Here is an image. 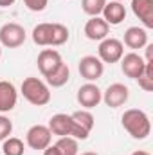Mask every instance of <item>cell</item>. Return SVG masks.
<instances>
[{
  "mask_svg": "<svg viewBox=\"0 0 153 155\" xmlns=\"http://www.w3.org/2000/svg\"><path fill=\"white\" fill-rule=\"evenodd\" d=\"M36 63H38V69L41 72V76L45 78V76H49L52 71H56L63 63V60H61V54L56 49H43L38 54Z\"/></svg>",
  "mask_w": 153,
  "mask_h": 155,
  "instance_id": "obj_11",
  "label": "cell"
},
{
  "mask_svg": "<svg viewBox=\"0 0 153 155\" xmlns=\"http://www.w3.org/2000/svg\"><path fill=\"white\" fill-rule=\"evenodd\" d=\"M130 49H142L148 45V33L142 27H128L124 33V43Z\"/></svg>",
  "mask_w": 153,
  "mask_h": 155,
  "instance_id": "obj_17",
  "label": "cell"
},
{
  "mask_svg": "<svg viewBox=\"0 0 153 155\" xmlns=\"http://www.w3.org/2000/svg\"><path fill=\"white\" fill-rule=\"evenodd\" d=\"M132 11L146 29H153V0H132Z\"/></svg>",
  "mask_w": 153,
  "mask_h": 155,
  "instance_id": "obj_15",
  "label": "cell"
},
{
  "mask_svg": "<svg viewBox=\"0 0 153 155\" xmlns=\"http://www.w3.org/2000/svg\"><path fill=\"white\" fill-rule=\"evenodd\" d=\"M24 4H25L27 9H31L34 13H40V11H43L47 7L49 0H24Z\"/></svg>",
  "mask_w": 153,
  "mask_h": 155,
  "instance_id": "obj_26",
  "label": "cell"
},
{
  "mask_svg": "<svg viewBox=\"0 0 153 155\" xmlns=\"http://www.w3.org/2000/svg\"><path fill=\"white\" fill-rule=\"evenodd\" d=\"M70 117H72V135L70 137H74L77 141L79 139L85 141L94 128V123H96L94 116L88 110H77L74 114H70Z\"/></svg>",
  "mask_w": 153,
  "mask_h": 155,
  "instance_id": "obj_5",
  "label": "cell"
},
{
  "mask_svg": "<svg viewBox=\"0 0 153 155\" xmlns=\"http://www.w3.org/2000/svg\"><path fill=\"white\" fill-rule=\"evenodd\" d=\"M0 58H2V45H0Z\"/></svg>",
  "mask_w": 153,
  "mask_h": 155,
  "instance_id": "obj_32",
  "label": "cell"
},
{
  "mask_svg": "<svg viewBox=\"0 0 153 155\" xmlns=\"http://www.w3.org/2000/svg\"><path fill=\"white\" fill-rule=\"evenodd\" d=\"M115 2H122V0H115Z\"/></svg>",
  "mask_w": 153,
  "mask_h": 155,
  "instance_id": "obj_33",
  "label": "cell"
},
{
  "mask_svg": "<svg viewBox=\"0 0 153 155\" xmlns=\"http://www.w3.org/2000/svg\"><path fill=\"white\" fill-rule=\"evenodd\" d=\"M11 132H13V123H11V119L5 117V116H0V141L7 139V137L11 135Z\"/></svg>",
  "mask_w": 153,
  "mask_h": 155,
  "instance_id": "obj_25",
  "label": "cell"
},
{
  "mask_svg": "<svg viewBox=\"0 0 153 155\" xmlns=\"http://www.w3.org/2000/svg\"><path fill=\"white\" fill-rule=\"evenodd\" d=\"M2 152H4V155H24L25 146H24L22 139H18V137H7V139H4Z\"/></svg>",
  "mask_w": 153,
  "mask_h": 155,
  "instance_id": "obj_20",
  "label": "cell"
},
{
  "mask_svg": "<svg viewBox=\"0 0 153 155\" xmlns=\"http://www.w3.org/2000/svg\"><path fill=\"white\" fill-rule=\"evenodd\" d=\"M130 97V90L126 85L122 83H112L105 92H103V101L106 103V107L110 108H119L122 107Z\"/></svg>",
  "mask_w": 153,
  "mask_h": 155,
  "instance_id": "obj_10",
  "label": "cell"
},
{
  "mask_svg": "<svg viewBox=\"0 0 153 155\" xmlns=\"http://www.w3.org/2000/svg\"><path fill=\"white\" fill-rule=\"evenodd\" d=\"M69 79H70V69H69V65H67V63H61L56 71H52L49 76H45L47 85H49V87H52V88H60V87L67 85V81H69Z\"/></svg>",
  "mask_w": 153,
  "mask_h": 155,
  "instance_id": "obj_18",
  "label": "cell"
},
{
  "mask_svg": "<svg viewBox=\"0 0 153 155\" xmlns=\"http://www.w3.org/2000/svg\"><path fill=\"white\" fill-rule=\"evenodd\" d=\"M132 155H150L148 152H144V150H137V152H133Z\"/></svg>",
  "mask_w": 153,
  "mask_h": 155,
  "instance_id": "obj_30",
  "label": "cell"
},
{
  "mask_svg": "<svg viewBox=\"0 0 153 155\" xmlns=\"http://www.w3.org/2000/svg\"><path fill=\"white\" fill-rule=\"evenodd\" d=\"M50 38H52V24H38L33 29V41L40 47H50Z\"/></svg>",
  "mask_w": 153,
  "mask_h": 155,
  "instance_id": "obj_19",
  "label": "cell"
},
{
  "mask_svg": "<svg viewBox=\"0 0 153 155\" xmlns=\"http://www.w3.org/2000/svg\"><path fill=\"white\" fill-rule=\"evenodd\" d=\"M79 74L86 81H96L103 76L105 72V63L97 56H83L79 60Z\"/></svg>",
  "mask_w": 153,
  "mask_h": 155,
  "instance_id": "obj_8",
  "label": "cell"
},
{
  "mask_svg": "<svg viewBox=\"0 0 153 155\" xmlns=\"http://www.w3.org/2000/svg\"><path fill=\"white\" fill-rule=\"evenodd\" d=\"M122 126L124 130L133 137V139H146L151 132V123H150V117L144 110H139V108H130L126 110L122 117Z\"/></svg>",
  "mask_w": 153,
  "mask_h": 155,
  "instance_id": "obj_1",
  "label": "cell"
},
{
  "mask_svg": "<svg viewBox=\"0 0 153 155\" xmlns=\"http://www.w3.org/2000/svg\"><path fill=\"white\" fill-rule=\"evenodd\" d=\"M110 25L101 18V16H90V20L85 24V36L92 41H101L108 38Z\"/></svg>",
  "mask_w": 153,
  "mask_h": 155,
  "instance_id": "obj_12",
  "label": "cell"
},
{
  "mask_svg": "<svg viewBox=\"0 0 153 155\" xmlns=\"http://www.w3.org/2000/svg\"><path fill=\"white\" fill-rule=\"evenodd\" d=\"M13 4H15V0H0V7H9Z\"/></svg>",
  "mask_w": 153,
  "mask_h": 155,
  "instance_id": "obj_29",
  "label": "cell"
},
{
  "mask_svg": "<svg viewBox=\"0 0 153 155\" xmlns=\"http://www.w3.org/2000/svg\"><path fill=\"white\" fill-rule=\"evenodd\" d=\"M22 96L34 107H45L50 101V90L45 81L31 76L25 78L22 83Z\"/></svg>",
  "mask_w": 153,
  "mask_h": 155,
  "instance_id": "obj_2",
  "label": "cell"
},
{
  "mask_svg": "<svg viewBox=\"0 0 153 155\" xmlns=\"http://www.w3.org/2000/svg\"><path fill=\"white\" fill-rule=\"evenodd\" d=\"M81 155H99V153H96V152H85V153H81Z\"/></svg>",
  "mask_w": 153,
  "mask_h": 155,
  "instance_id": "obj_31",
  "label": "cell"
},
{
  "mask_svg": "<svg viewBox=\"0 0 153 155\" xmlns=\"http://www.w3.org/2000/svg\"><path fill=\"white\" fill-rule=\"evenodd\" d=\"M103 20L108 24V25H119L122 24V20L126 18V7L122 2H115V0H110L105 4L103 7Z\"/></svg>",
  "mask_w": 153,
  "mask_h": 155,
  "instance_id": "obj_14",
  "label": "cell"
},
{
  "mask_svg": "<svg viewBox=\"0 0 153 155\" xmlns=\"http://www.w3.org/2000/svg\"><path fill=\"white\" fill-rule=\"evenodd\" d=\"M25 36H27L25 35V29L20 24L9 22V24H4L0 27V45H4L7 49L20 47L25 41Z\"/></svg>",
  "mask_w": 153,
  "mask_h": 155,
  "instance_id": "obj_3",
  "label": "cell"
},
{
  "mask_svg": "<svg viewBox=\"0 0 153 155\" xmlns=\"http://www.w3.org/2000/svg\"><path fill=\"white\" fill-rule=\"evenodd\" d=\"M97 58L103 61V63H117L121 61L122 54H124V45L122 41L117 38H105L101 40L99 43V49H97Z\"/></svg>",
  "mask_w": 153,
  "mask_h": 155,
  "instance_id": "obj_4",
  "label": "cell"
},
{
  "mask_svg": "<svg viewBox=\"0 0 153 155\" xmlns=\"http://www.w3.org/2000/svg\"><path fill=\"white\" fill-rule=\"evenodd\" d=\"M69 29L63 24H52V38H50V47H60L69 41Z\"/></svg>",
  "mask_w": 153,
  "mask_h": 155,
  "instance_id": "obj_22",
  "label": "cell"
},
{
  "mask_svg": "<svg viewBox=\"0 0 153 155\" xmlns=\"http://www.w3.org/2000/svg\"><path fill=\"white\" fill-rule=\"evenodd\" d=\"M101 101H103V92H101V88L96 83L88 81V83L79 87V90H77V103L85 110H90V108L97 107Z\"/></svg>",
  "mask_w": 153,
  "mask_h": 155,
  "instance_id": "obj_7",
  "label": "cell"
},
{
  "mask_svg": "<svg viewBox=\"0 0 153 155\" xmlns=\"http://www.w3.org/2000/svg\"><path fill=\"white\" fill-rule=\"evenodd\" d=\"M16 101H18V92L15 85L11 81L2 79L0 81V112L2 114L11 112L16 107Z\"/></svg>",
  "mask_w": 153,
  "mask_h": 155,
  "instance_id": "obj_13",
  "label": "cell"
},
{
  "mask_svg": "<svg viewBox=\"0 0 153 155\" xmlns=\"http://www.w3.org/2000/svg\"><path fill=\"white\" fill-rule=\"evenodd\" d=\"M144 67H146V61L137 52H128V54H122L121 58V71L126 78L137 79L144 72Z\"/></svg>",
  "mask_w": 153,
  "mask_h": 155,
  "instance_id": "obj_9",
  "label": "cell"
},
{
  "mask_svg": "<svg viewBox=\"0 0 153 155\" xmlns=\"http://www.w3.org/2000/svg\"><path fill=\"white\" fill-rule=\"evenodd\" d=\"M139 81V87L146 92H151L153 90V61H146V67H144V72L137 78Z\"/></svg>",
  "mask_w": 153,
  "mask_h": 155,
  "instance_id": "obj_23",
  "label": "cell"
},
{
  "mask_svg": "<svg viewBox=\"0 0 153 155\" xmlns=\"http://www.w3.org/2000/svg\"><path fill=\"white\" fill-rule=\"evenodd\" d=\"M43 155H61V153H60V150L56 146H47L43 150Z\"/></svg>",
  "mask_w": 153,
  "mask_h": 155,
  "instance_id": "obj_27",
  "label": "cell"
},
{
  "mask_svg": "<svg viewBox=\"0 0 153 155\" xmlns=\"http://www.w3.org/2000/svg\"><path fill=\"white\" fill-rule=\"evenodd\" d=\"M144 61H153V43L146 45V60Z\"/></svg>",
  "mask_w": 153,
  "mask_h": 155,
  "instance_id": "obj_28",
  "label": "cell"
},
{
  "mask_svg": "<svg viewBox=\"0 0 153 155\" xmlns=\"http://www.w3.org/2000/svg\"><path fill=\"white\" fill-rule=\"evenodd\" d=\"M49 130L52 135L58 137H70L72 135V117L67 114H56L49 121Z\"/></svg>",
  "mask_w": 153,
  "mask_h": 155,
  "instance_id": "obj_16",
  "label": "cell"
},
{
  "mask_svg": "<svg viewBox=\"0 0 153 155\" xmlns=\"http://www.w3.org/2000/svg\"><path fill=\"white\" fill-rule=\"evenodd\" d=\"M25 141H27V146L33 148V150H45L47 146H50L52 134H50L49 126H45V124H34V126H31L27 130Z\"/></svg>",
  "mask_w": 153,
  "mask_h": 155,
  "instance_id": "obj_6",
  "label": "cell"
},
{
  "mask_svg": "<svg viewBox=\"0 0 153 155\" xmlns=\"http://www.w3.org/2000/svg\"><path fill=\"white\" fill-rule=\"evenodd\" d=\"M106 0H81V9L88 15V16H99L103 13Z\"/></svg>",
  "mask_w": 153,
  "mask_h": 155,
  "instance_id": "obj_24",
  "label": "cell"
},
{
  "mask_svg": "<svg viewBox=\"0 0 153 155\" xmlns=\"http://www.w3.org/2000/svg\"><path fill=\"white\" fill-rule=\"evenodd\" d=\"M58 150H60V153L61 155H77L79 152V146H77V139L74 137H60L58 139V143L54 144Z\"/></svg>",
  "mask_w": 153,
  "mask_h": 155,
  "instance_id": "obj_21",
  "label": "cell"
}]
</instances>
